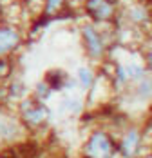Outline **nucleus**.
I'll list each match as a JSON object with an SVG mask.
<instances>
[{
	"instance_id": "1",
	"label": "nucleus",
	"mask_w": 152,
	"mask_h": 158,
	"mask_svg": "<svg viewBox=\"0 0 152 158\" xmlns=\"http://www.w3.org/2000/svg\"><path fill=\"white\" fill-rule=\"evenodd\" d=\"M85 153L89 158H109L112 155V143L107 135L96 133V135H92V138L87 143Z\"/></svg>"
},
{
	"instance_id": "2",
	"label": "nucleus",
	"mask_w": 152,
	"mask_h": 158,
	"mask_svg": "<svg viewBox=\"0 0 152 158\" xmlns=\"http://www.w3.org/2000/svg\"><path fill=\"white\" fill-rule=\"evenodd\" d=\"M87 11L96 20H109L112 16V6L107 0H87Z\"/></svg>"
},
{
	"instance_id": "3",
	"label": "nucleus",
	"mask_w": 152,
	"mask_h": 158,
	"mask_svg": "<svg viewBox=\"0 0 152 158\" xmlns=\"http://www.w3.org/2000/svg\"><path fill=\"white\" fill-rule=\"evenodd\" d=\"M18 40H20V36H18L16 31H13V29H0V55L9 51L11 48H15L18 44Z\"/></svg>"
},
{
	"instance_id": "4",
	"label": "nucleus",
	"mask_w": 152,
	"mask_h": 158,
	"mask_svg": "<svg viewBox=\"0 0 152 158\" xmlns=\"http://www.w3.org/2000/svg\"><path fill=\"white\" fill-rule=\"evenodd\" d=\"M83 36H85V40H87L89 51H91L94 56H98V55L102 53L103 46H102V40H100V36L96 35V31H94L92 27H85V29H83Z\"/></svg>"
},
{
	"instance_id": "5",
	"label": "nucleus",
	"mask_w": 152,
	"mask_h": 158,
	"mask_svg": "<svg viewBox=\"0 0 152 158\" xmlns=\"http://www.w3.org/2000/svg\"><path fill=\"white\" fill-rule=\"evenodd\" d=\"M122 149H123V155L125 156H132L136 153V149H138V133L136 131H130L125 136V140L122 143Z\"/></svg>"
},
{
	"instance_id": "6",
	"label": "nucleus",
	"mask_w": 152,
	"mask_h": 158,
	"mask_svg": "<svg viewBox=\"0 0 152 158\" xmlns=\"http://www.w3.org/2000/svg\"><path fill=\"white\" fill-rule=\"evenodd\" d=\"M47 116V109L46 107H29V111H26V120L33 124V126H36V124H40V122H44Z\"/></svg>"
},
{
	"instance_id": "7",
	"label": "nucleus",
	"mask_w": 152,
	"mask_h": 158,
	"mask_svg": "<svg viewBox=\"0 0 152 158\" xmlns=\"http://www.w3.org/2000/svg\"><path fill=\"white\" fill-rule=\"evenodd\" d=\"M16 133V126L13 122H7V120H0V136L4 138H11L15 136Z\"/></svg>"
},
{
	"instance_id": "8",
	"label": "nucleus",
	"mask_w": 152,
	"mask_h": 158,
	"mask_svg": "<svg viewBox=\"0 0 152 158\" xmlns=\"http://www.w3.org/2000/svg\"><path fill=\"white\" fill-rule=\"evenodd\" d=\"M78 75H80V80H82V84H83L85 87H87V85H91V82H92V75H91V71H89V69L82 67Z\"/></svg>"
},
{
	"instance_id": "9",
	"label": "nucleus",
	"mask_w": 152,
	"mask_h": 158,
	"mask_svg": "<svg viewBox=\"0 0 152 158\" xmlns=\"http://www.w3.org/2000/svg\"><path fill=\"white\" fill-rule=\"evenodd\" d=\"M62 4H63V0H47V15H53V13H56L58 9L62 7Z\"/></svg>"
},
{
	"instance_id": "10",
	"label": "nucleus",
	"mask_w": 152,
	"mask_h": 158,
	"mask_svg": "<svg viewBox=\"0 0 152 158\" xmlns=\"http://www.w3.org/2000/svg\"><path fill=\"white\" fill-rule=\"evenodd\" d=\"M129 77H132V78H139V77H143V69L138 67V65H130V67H129Z\"/></svg>"
}]
</instances>
